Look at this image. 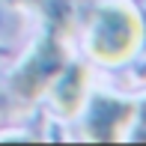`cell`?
Here are the masks:
<instances>
[{
    "label": "cell",
    "mask_w": 146,
    "mask_h": 146,
    "mask_svg": "<svg viewBox=\"0 0 146 146\" xmlns=\"http://www.w3.org/2000/svg\"><path fill=\"white\" fill-rule=\"evenodd\" d=\"M143 36V21L128 6H104L90 30V51L102 63H122L134 54Z\"/></svg>",
    "instance_id": "1"
},
{
    "label": "cell",
    "mask_w": 146,
    "mask_h": 146,
    "mask_svg": "<svg viewBox=\"0 0 146 146\" xmlns=\"http://www.w3.org/2000/svg\"><path fill=\"white\" fill-rule=\"evenodd\" d=\"M66 69V48H63V33L51 30L45 36V42L36 48L27 63L18 69V75L12 78V90L21 98H36L45 87L54 84V78Z\"/></svg>",
    "instance_id": "2"
},
{
    "label": "cell",
    "mask_w": 146,
    "mask_h": 146,
    "mask_svg": "<svg viewBox=\"0 0 146 146\" xmlns=\"http://www.w3.org/2000/svg\"><path fill=\"white\" fill-rule=\"evenodd\" d=\"M131 113H134L131 102H113V98L96 96L90 122H87V137H92V140H116V131H122V125L131 119Z\"/></svg>",
    "instance_id": "3"
},
{
    "label": "cell",
    "mask_w": 146,
    "mask_h": 146,
    "mask_svg": "<svg viewBox=\"0 0 146 146\" xmlns=\"http://www.w3.org/2000/svg\"><path fill=\"white\" fill-rule=\"evenodd\" d=\"M84 92H87V69L81 63L66 66L63 72L54 78V90H51V98H54L57 110L66 116L78 113L84 102Z\"/></svg>",
    "instance_id": "4"
},
{
    "label": "cell",
    "mask_w": 146,
    "mask_h": 146,
    "mask_svg": "<svg viewBox=\"0 0 146 146\" xmlns=\"http://www.w3.org/2000/svg\"><path fill=\"white\" fill-rule=\"evenodd\" d=\"M134 140H146V102H143V108H140V125H137Z\"/></svg>",
    "instance_id": "5"
}]
</instances>
